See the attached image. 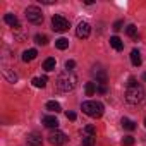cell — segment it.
<instances>
[{
  "label": "cell",
  "mask_w": 146,
  "mask_h": 146,
  "mask_svg": "<svg viewBox=\"0 0 146 146\" xmlns=\"http://www.w3.org/2000/svg\"><path fill=\"white\" fill-rule=\"evenodd\" d=\"M125 33H127V36H131L132 40H137V28H136L134 24H129V26L125 28Z\"/></svg>",
  "instance_id": "cell-19"
},
{
  "label": "cell",
  "mask_w": 146,
  "mask_h": 146,
  "mask_svg": "<svg viewBox=\"0 0 146 146\" xmlns=\"http://www.w3.org/2000/svg\"><path fill=\"white\" fill-rule=\"evenodd\" d=\"M4 74H5V78L9 79V83H16V81H17V76L12 74V72H9L7 69H4Z\"/></svg>",
  "instance_id": "cell-24"
},
{
  "label": "cell",
  "mask_w": 146,
  "mask_h": 146,
  "mask_svg": "<svg viewBox=\"0 0 146 146\" xmlns=\"http://www.w3.org/2000/svg\"><path fill=\"white\" fill-rule=\"evenodd\" d=\"M139 83H137V79L136 78H129V81H127V88H132V86H137Z\"/></svg>",
  "instance_id": "cell-28"
},
{
  "label": "cell",
  "mask_w": 146,
  "mask_h": 146,
  "mask_svg": "<svg viewBox=\"0 0 146 146\" xmlns=\"http://www.w3.org/2000/svg\"><path fill=\"white\" fill-rule=\"evenodd\" d=\"M96 88H98V86H96L95 83H86V86H84L86 95H88V96H93V95H95V91H96Z\"/></svg>",
  "instance_id": "cell-21"
},
{
  "label": "cell",
  "mask_w": 146,
  "mask_h": 146,
  "mask_svg": "<svg viewBox=\"0 0 146 146\" xmlns=\"http://www.w3.org/2000/svg\"><path fill=\"white\" fill-rule=\"evenodd\" d=\"M4 21L11 26V28H14V29H19L21 26H19V19L14 16V14H5L4 16Z\"/></svg>",
  "instance_id": "cell-10"
},
{
  "label": "cell",
  "mask_w": 146,
  "mask_h": 146,
  "mask_svg": "<svg viewBox=\"0 0 146 146\" xmlns=\"http://www.w3.org/2000/svg\"><path fill=\"white\" fill-rule=\"evenodd\" d=\"M110 45H112V48L117 50V52L124 50V43H122V40H120L119 36H112V38H110Z\"/></svg>",
  "instance_id": "cell-12"
},
{
  "label": "cell",
  "mask_w": 146,
  "mask_h": 146,
  "mask_svg": "<svg viewBox=\"0 0 146 146\" xmlns=\"http://www.w3.org/2000/svg\"><path fill=\"white\" fill-rule=\"evenodd\" d=\"M41 122H43V125H45L46 129H57V127H58V120H57L55 115H45V117L41 119Z\"/></svg>",
  "instance_id": "cell-8"
},
{
  "label": "cell",
  "mask_w": 146,
  "mask_h": 146,
  "mask_svg": "<svg viewBox=\"0 0 146 146\" xmlns=\"http://www.w3.org/2000/svg\"><path fill=\"white\" fill-rule=\"evenodd\" d=\"M81 146H95V136H84Z\"/></svg>",
  "instance_id": "cell-22"
},
{
  "label": "cell",
  "mask_w": 146,
  "mask_h": 146,
  "mask_svg": "<svg viewBox=\"0 0 146 146\" xmlns=\"http://www.w3.org/2000/svg\"><path fill=\"white\" fill-rule=\"evenodd\" d=\"M122 26H124V23H122V21H117V23L113 24V31H120Z\"/></svg>",
  "instance_id": "cell-29"
},
{
  "label": "cell",
  "mask_w": 146,
  "mask_h": 146,
  "mask_svg": "<svg viewBox=\"0 0 146 146\" xmlns=\"http://www.w3.org/2000/svg\"><path fill=\"white\" fill-rule=\"evenodd\" d=\"M69 28H70V24H69V21H67L64 16L55 14V16L52 17V29H53V31H57V33H64V31H67Z\"/></svg>",
  "instance_id": "cell-4"
},
{
  "label": "cell",
  "mask_w": 146,
  "mask_h": 146,
  "mask_svg": "<svg viewBox=\"0 0 146 146\" xmlns=\"http://www.w3.org/2000/svg\"><path fill=\"white\" fill-rule=\"evenodd\" d=\"M26 143H28V146H41V136L38 134V132H31L29 136H28V139H26Z\"/></svg>",
  "instance_id": "cell-9"
},
{
  "label": "cell",
  "mask_w": 146,
  "mask_h": 146,
  "mask_svg": "<svg viewBox=\"0 0 146 146\" xmlns=\"http://www.w3.org/2000/svg\"><path fill=\"white\" fill-rule=\"evenodd\" d=\"M96 91L102 93V95H105V93H107V86H105V84H100V86L96 88Z\"/></svg>",
  "instance_id": "cell-30"
},
{
  "label": "cell",
  "mask_w": 146,
  "mask_h": 146,
  "mask_svg": "<svg viewBox=\"0 0 146 146\" xmlns=\"http://www.w3.org/2000/svg\"><path fill=\"white\" fill-rule=\"evenodd\" d=\"M84 132H86V136H95V125H86L84 127Z\"/></svg>",
  "instance_id": "cell-26"
},
{
  "label": "cell",
  "mask_w": 146,
  "mask_h": 146,
  "mask_svg": "<svg viewBox=\"0 0 146 146\" xmlns=\"http://www.w3.org/2000/svg\"><path fill=\"white\" fill-rule=\"evenodd\" d=\"M93 74H95V78H96V83H98V84H107V81H108V76H107V72H105L103 69H98V70H95Z\"/></svg>",
  "instance_id": "cell-11"
},
{
  "label": "cell",
  "mask_w": 146,
  "mask_h": 146,
  "mask_svg": "<svg viewBox=\"0 0 146 146\" xmlns=\"http://www.w3.org/2000/svg\"><path fill=\"white\" fill-rule=\"evenodd\" d=\"M38 57V52L35 50V48H29V50H26L24 53H23V60L24 62H31V60H35Z\"/></svg>",
  "instance_id": "cell-13"
},
{
  "label": "cell",
  "mask_w": 146,
  "mask_h": 146,
  "mask_svg": "<svg viewBox=\"0 0 146 146\" xmlns=\"http://www.w3.org/2000/svg\"><path fill=\"white\" fill-rule=\"evenodd\" d=\"M81 110H83L86 115L93 117V119H98V117L103 115V105H102L100 102H93V100L84 102V103L81 105Z\"/></svg>",
  "instance_id": "cell-3"
},
{
  "label": "cell",
  "mask_w": 146,
  "mask_h": 146,
  "mask_svg": "<svg viewBox=\"0 0 146 146\" xmlns=\"http://www.w3.org/2000/svg\"><path fill=\"white\" fill-rule=\"evenodd\" d=\"M122 144H124V146H132V144H134V137H132V136H125V137L122 139Z\"/></svg>",
  "instance_id": "cell-25"
},
{
  "label": "cell",
  "mask_w": 146,
  "mask_h": 146,
  "mask_svg": "<svg viewBox=\"0 0 146 146\" xmlns=\"http://www.w3.org/2000/svg\"><path fill=\"white\" fill-rule=\"evenodd\" d=\"M143 79H144V81H146V72H144V74H143Z\"/></svg>",
  "instance_id": "cell-33"
},
{
  "label": "cell",
  "mask_w": 146,
  "mask_h": 146,
  "mask_svg": "<svg viewBox=\"0 0 146 146\" xmlns=\"http://www.w3.org/2000/svg\"><path fill=\"white\" fill-rule=\"evenodd\" d=\"M55 46L58 50H65L69 46V40L67 38H58V40H55Z\"/></svg>",
  "instance_id": "cell-20"
},
{
  "label": "cell",
  "mask_w": 146,
  "mask_h": 146,
  "mask_svg": "<svg viewBox=\"0 0 146 146\" xmlns=\"http://www.w3.org/2000/svg\"><path fill=\"white\" fill-rule=\"evenodd\" d=\"M41 2H43V4H48V5H50V4H53V2H57V0H41Z\"/></svg>",
  "instance_id": "cell-32"
},
{
  "label": "cell",
  "mask_w": 146,
  "mask_h": 146,
  "mask_svg": "<svg viewBox=\"0 0 146 146\" xmlns=\"http://www.w3.org/2000/svg\"><path fill=\"white\" fill-rule=\"evenodd\" d=\"M24 14H26V19H28L29 23H33V24H41V23H43V14H41V11H40L38 7H35V5L28 7Z\"/></svg>",
  "instance_id": "cell-5"
},
{
  "label": "cell",
  "mask_w": 146,
  "mask_h": 146,
  "mask_svg": "<svg viewBox=\"0 0 146 146\" xmlns=\"http://www.w3.org/2000/svg\"><path fill=\"white\" fill-rule=\"evenodd\" d=\"M74 67H76V62H74V60H67V62H65V69H67V70L72 72V69H74Z\"/></svg>",
  "instance_id": "cell-27"
},
{
  "label": "cell",
  "mask_w": 146,
  "mask_h": 146,
  "mask_svg": "<svg viewBox=\"0 0 146 146\" xmlns=\"http://www.w3.org/2000/svg\"><path fill=\"white\" fill-rule=\"evenodd\" d=\"M144 127H146V119H144Z\"/></svg>",
  "instance_id": "cell-34"
},
{
  "label": "cell",
  "mask_w": 146,
  "mask_h": 146,
  "mask_svg": "<svg viewBox=\"0 0 146 146\" xmlns=\"http://www.w3.org/2000/svg\"><path fill=\"white\" fill-rule=\"evenodd\" d=\"M122 125H124V129H127V131H134L136 129V122H132L131 119H127V117H122Z\"/></svg>",
  "instance_id": "cell-18"
},
{
  "label": "cell",
  "mask_w": 146,
  "mask_h": 146,
  "mask_svg": "<svg viewBox=\"0 0 146 146\" xmlns=\"http://www.w3.org/2000/svg\"><path fill=\"white\" fill-rule=\"evenodd\" d=\"M31 83H33L35 88H45L46 83H48V78H46V76H43V78H33Z\"/></svg>",
  "instance_id": "cell-16"
},
{
  "label": "cell",
  "mask_w": 146,
  "mask_h": 146,
  "mask_svg": "<svg viewBox=\"0 0 146 146\" xmlns=\"http://www.w3.org/2000/svg\"><path fill=\"white\" fill-rule=\"evenodd\" d=\"M46 110H50V112H55V113H60L62 112V107H60V103L58 102H48L46 103Z\"/></svg>",
  "instance_id": "cell-17"
},
{
  "label": "cell",
  "mask_w": 146,
  "mask_h": 146,
  "mask_svg": "<svg viewBox=\"0 0 146 146\" xmlns=\"http://www.w3.org/2000/svg\"><path fill=\"white\" fill-rule=\"evenodd\" d=\"M90 35H91V26H90L88 23L81 21V23L78 24V28H76V36L81 38V40H86Z\"/></svg>",
  "instance_id": "cell-7"
},
{
  "label": "cell",
  "mask_w": 146,
  "mask_h": 146,
  "mask_svg": "<svg viewBox=\"0 0 146 146\" xmlns=\"http://www.w3.org/2000/svg\"><path fill=\"white\" fill-rule=\"evenodd\" d=\"M78 86V78L74 72H70V70H64L58 74L57 78V88L60 91H72Z\"/></svg>",
  "instance_id": "cell-1"
},
{
  "label": "cell",
  "mask_w": 146,
  "mask_h": 146,
  "mask_svg": "<svg viewBox=\"0 0 146 146\" xmlns=\"http://www.w3.org/2000/svg\"><path fill=\"white\" fill-rule=\"evenodd\" d=\"M65 115H67V119H69V120H76V113H74V112H67Z\"/></svg>",
  "instance_id": "cell-31"
},
{
  "label": "cell",
  "mask_w": 146,
  "mask_h": 146,
  "mask_svg": "<svg viewBox=\"0 0 146 146\" xmlns=\"http://www.w3.org/2000/svg\"><path fill=\"white\" fill-rule=\"evenodd\" d=\"M48 143L50 144H53V146H62V144H65L67 143V136L62 132V131H53V132H50V136H48Z\"/></svg>",
  "instance_id": "cell-6"
},
{
  "label": "cell",
  "mask_w": 146,
  "mask_h": 146,
  "mask_svg": "<svg viewBox=\"0 0 146 146\" xmlns=\"http://www.w3.org/2000/svg\"><path fill=\"white\" fill-rule=\"evenodd\" d=\"M131 62H132V65L134 67H139L141 65V53H139V50H132L131 52Z\"/></svg>",
  "instance_id": "cell-14"
},
{
  "label": "cell",
  "mask_w": 146,
  "mask_h": 146,
  "mask_svg": "<svg viewBox=\"0 0 146 146\" xmlns=\"http://www.w3.org/2000/svg\"><path fill=\"white\" fill-rule=\"evenodd\" d=\"M143 98H144V90H143L141 84L127 88V91H125V102L129 105H137V103L143 102Z\"/></svg>",
  "instance_id": "cell-2"
},
{
  "label": "cell",
  "mask_w": 146,
  "mask_h": 146,
  "mask_svg": "<svg viewBox=\"0 0 146 146\" xmlns=\"http://www.w3.org/2000/svg\"><path fill=\"white\" fill-rule=\"evenodd\" d=\"M55 65H57V60H55L53 57H48V58L43 62V69H45L46 72H50V70H55Z\"/></svg>",
  "instance_id": "cell-15"
},
{
  "label": "cell",
  "mask_w": 146,
  "mask_h": 146,
  "mask_svg": "<svg viewBox=\"0 0 146 146\" xmlns=\"http://www.w3.org/2000/svg\"><path fill=\"white\" fill-rule=\"evenodd\" d=\"M35 43H38V45H46V43H48V38H46L45 35H36V36H35Z\"/></svg>",
  "instance_id": "cell-23"
}]
</instances>
